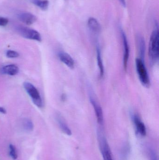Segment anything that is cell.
Here are the masks:
<instances>
[{
	"mask_svg": "<svg viewBox=\"0 0 159 160\" xmlns=\"http://www.w3.org/2000/svg\"><path fill=\"white\" fill-rule=\"evenodd\" d=\"M18 31L20 34L24 38L32 39L41 42L42 41L41 35L37 31L27 27H21L18 28Z\"/></svg>",
	"mask_w": 159,
	"mask_h": 160,
	"instance_id": "obj_5",
	"label": "cell"
},
{
	"mask_svg": "<svg viewBox=\"0 0 159 160\" xmlns=\"http://www.w3.org/2000/svg\"><path fill=\"white\" fill-rule=\"evenodd\" d=\"M120 2L121 3V4L123 5V7H125L126 6V2H125V0H119Z\"/></svg>",
	"mask_w": 159,
	"mask_h": 160,
	"instance_id": "obj_23",
	"label": "cell"
},
{
	"mask_svg": "<svg viewBox=\"0 0 159 160\" xmlns=\"http://www.w3.org/2000/svg\"><path fill=\"white\" fill-rule=\"evenodd\" d=\"M19 19L26 25H30L33 24L37 20V18L31 13H22L19 15Z\"/></svg>",
	"mask_w": 159,
	"mask_h": 160,
	"instance_id": "obj_9",
	"label": "cell"
},
{
	"mask_svg": "<svg viewBox=\"0 0 159 160\" xmlns=\"http://www.w3.org/2000/svg\"><path fill=\"white\" fill-rule=\"evenodd\" d=\"M98 137L100 150L103 160H113L111 148L104 134L101 130L98 131Z\"/></svg>",
	"mask_w": 159,
	"mask_h": 160,
	"instance_id": "obj_3",
	"label": "cell"
},
{
	"mask_svg": "<svg viewBox=\"0 0 159 160\" xmlns=\"http://www.w3.org/2000/svg\"><path fill=\"white\" fill-rule=\"evenodd\" d=\"M97 62H98V67L100 69V76L101 77H102L104 74V68L103 64L101 50L98 47H97Z\"/></svg>",
	"mask_w": 159,
	"mask_h": 160,
	"instance_id": "obj_14",
	"label": "cell"
},
{
	"mask_svg": "<svg viewBox=\"0 0 159 160\" xmlns=\"http://www.w3.org/2000/svg\"><path fill=\"white\" fill-rule=\"evenodd\" d=\"M90 100L91 103L93 106L95 111V114L97 117V120L99 124L102 125L103 122V115L102 110L101 108L100 104L98 103V102L95 99V97L92 95H90Z\"/></svg>",
	"mask_w": 159,
	"mask_h": 160,
	"instance_id": "obj_6",
	"label": "cell"
},
{
	"mask_svg": "<svg viewBox=\"0 0 159 160\" xmlns=\"http://www.w3.org/2000/svg\"><path fill=\"white\" fill-rule=\"evenodd\" d=\"M121 36L123 39V48H124V56H123V64L125 70H127L128 67V61H129V44L127 37L125 32L123 31H121Z\"/></svg>",
	"mask_w": 159,
	"mask_h": 160,
	"instance_id": "obj_8",
	"label": "cell"
},
{
	"mask_svg": "<svg viewBox=\"0 0 159 160\" xmlns=\"http://www.w3.org/2000/svg\"><path fill=\"white\" fill-rule=\"evenodd\" d=\"M7 57L9 58H15L18 57L19 54L15 51L8 50L6 52Z\"/></svg>",
	"mask_w": 159,
	"mask_h": 160,
	"instance_id": "obj_19",
	"label": "cell"
},
{
	"mask_svg": "<svg viewBox=\"0 0 159 160\" xmlns=\"http://www.w3.org/2000/svg\"><path fill=\"white\" fill-rule=\"evenodd\" d=\"M133 120L137 133L141 136H145L147 133L146 128L140 118L136 115H134Z\"/></svg>",
	"mask_w": 159,
	"mask_h": 160,
	"instance_id": "obj_7",
	"label": "cell"
},
{
	"mask_svg": "<svg viewBox=\"0 0 159 160\" xmlns=\"http://www.w3.org/2000/svg\"><path fill=\"white\" fill-rule=\"evenodd\" d=\"M137 42L138 43L139 50H140V53L142 58H143L144 55L145 50V43L143 38L141 36H139L137 37Z\"/></svg>",
	"mask_w": 159,
	"mask_h": 160,
	"instance_id": "obj_16",
	"label": "cell"
},
{
	"mask_svg": "<svg viewBox=\"0 0 159 160\" xmlns=\"http://www.w3.org/2000/svg\"><path fill=\"white\" fill-rule=\"evenodd\" d=\"M32 2L43 10H47L49 5V2L48 0H32Z\"/></svg>",
	"mask_w": 159,
	"mask_h": 160,
	"instance_id": "obj_15",
	"label": "cell"
},
{
	"mask_svg": "<svg viewBox=\"0 0 159 160\" xmlns=\"http://www.w3.org/2000/svg\"><path fill=\"white\" fill-rule=\"evenodd\" d=\"M2 71L4 74L13 76L18 74L19 72V68L15 65H7L3 68Z\"/></svg>",
	"mask_w": 159,
	"mask_h": 160,
	"instance_id": "obj_12",
	"label": "cell"
},
{
	"mask_svg": "<svg viewBox=\"0 0 159 160\" xmlns=\"http://www.w3.org/2000/svg\"><path fill=\"white\" fill-rule=\"evenodd\" d=\"M136 71L139 80L144 87L148 88L150 85V79L146 68L143 59L137 58L135 61Z\"/></svg>",
	"mask_w": 159,
	"mask_h": 160,
	"instance_id": "obj_2",
	"label": "cell"
},
{
	"mask_svg": "<svg viewBox=\"0 0 159 160\" xmlns=\"http://www.w3.org/2000/svg\"><path fill=\"white\" fill-rule=\"evenodd\" d=\"M60 61L65 65L71 68L74 67V61L72 57L68 53L65 52H61L58 54Z\"/></svg>",
	"mask_w": 159,
	"mask_h": 160,
	"instance_id": "obj_10",
	"label": "cell"
},
{
	"mask_svg": "<svg viewBox=\"0 0 159 160\" xmlns=\"http://www.w3.org/2000/svg\"><path fill=\"white\" fill-rule=\"evenodd\" d=\"M8 20L7 18L0 17V26H5L7 25Z\"/></svg>",
	"mask_w": 159,
	"mask_h": 160,
	"instance_id": "obj_20",
	"label": "cell"
},
{
	"mask_svg": "<svg viewBox=\"0 0 159 160\" xmlns=\"http://www.w3.org/2000/svg\"><path fill=\"white\" fill-rule=\"evenodd\" d=\"M57 120L61 130L63 133H65L66 135H69V136L72 135V132L71 129L69 128V127L65 123L63 117L59 114H57Z\"/></svg>",
	"mask_w": 159,
	"mask_h": 160,
	"instance_id": "obj_11",
	"label": "cell"
},
{
	"mask_svg": "<svg viewBox=\"0 0 159 160\" xmlns=\"http://www.w3.org/2000/svg\"><path fill=\"white\" fill-rule=\"evenodd\" d=\"M149 157H149L150 160H158L157 154L153 150H150V153H149Z\"/></svg>",
	"mask_w": 159,
	"mask_h": 160,
	"instance_id": "obj_21",
	"label": "cell"
},
{
	"mask_svg": "<svg viewBox=\"0 0 159 160\" xmlns=\"http://www.w3.org/2000/svg\"><path fill=\"white\" fill-rule=\"evenodd\" d=\"M9 149H10V156L14 160L16 159L17 158V155L16 154V148L14 145L12 144L9 145Z\"/></svg>",
	"mask_w": 159,
	"mask_h": 160,
	"instance_id": "obj_18",
	"label": "cell"
},
{
	"mask_svg": "<svg viewBox=\"0 0 159 160\" xmlns=\"http://www.w3.org/2000/svg\"><path fill=\"white\" fill-rule=\"evenodd\" d=\"M0 112L2 114L6 113V110L2 107H0Z\"/></svg>",
	"mask_w": 159,
	"mask_h": 160,
	"instance_id": "obj_22",
	"label": "cell"
},
{
	"mask_svg": "<svg viewBox=\"0 0 159 160\" xmlns=\"http://www.w3.org/2000/svg\"><path fill=\"white\" fill-rule=\"evenodd\" d=\"M23 86L26 92L31 97L34 103L39 108L43 107V101L40 96V93L36 88L29 82H25L23 83Z\"/></svg>",
	"mask_w": 159,
	"mask_h": 160,
	"instance_id": "obj_4",
	"label": "cell"
},
{
	"mask_svg": "<svg viewBox=\"0 0 159 160\" xmlns=\"http://www.w3.org/2000/svg\"><path fill=\"white\" fill-rule=\"evenodd\" d=\"M23 126L24 129L28 131H31L33 129V124L30 119H24L23 121Z\"/></svg>",
	"mask_w": 159,
	"mask_h": 160,
	"instance_id": "obj_17",
	"label": "cell"
},
{
	"mask_svg": "<svg viewBox=\"0 0 159 160\" xmlns=\"http://www.w3.org/2000/svg\"><path fill=\"white\" fill-rule=\"evenodd\" d=\"M148 53L151 62L155 63L157 61L159 54V31L157 26L151 34L149 41Z\"/></svg>",
	"mask_w": 159,
	"mask_h": 160,
	"instance_id": "obj_1",
	"label": "cell"
},
{
	"mask_svg": "<svg viewBox=\"0 0 159 160\" xmlns=\"http://www.w3.org/2000/svg\"><path fill=\"white\" fill-rule=\"evenodd\" d=\"M88 25L89 28L93 32L97 33L101 31V26L98 21L93 18H90L88 20Z\"/></svg>",
	"mask_w": 159,
	"mask_h": 160,
	"instance_id": "obj_13",
	"label": "cell"
}]
</instances>
